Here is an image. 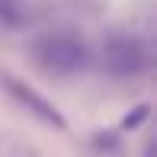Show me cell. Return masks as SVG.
Segmentation results:
<instances>
[{"instance_id": "cell-1", "label": "cell", "mask_w": 157, "mask_h": 157, "mask_svg": "<svg viewBox=\"0 0 157 157\" xmlns=\"http://www.w3.org/2000/svg\"><path fill=\"white\" fill-rule=\"evenodd\" d=\"M32 58L48 74H77L90 64V48L74 32H45L32 42Z\"/></svg>"}, {"instance_id": "cell-2", "label": "cell", "mask_w": 157, "mask_h": 157, "mask_svg": "<svg viewBox=\"0 0 157 157\" xmlns=\"http://www.w3.org/2000/svg\"><path fill=\"white\" fill-rule=\"evenodd\" d=\"M99 64H103L106 74L112 77H138L147 71L151 64V52L141 39L135 35H112L103 42V52H99Z\"/></svg>"}, {"instance_id": "cell-3", "label": "cell", "mask_w": 157, "mask_h": 157, "mask_svg": "<svg viewBox=\"0 0 157 157\" xmlns=\"http://www.w3.org/2000/svg\"><path fill=\"white\" fill-rule=\"evenodd\" d=\"M0 90H3L13 103H19L26 112H29V116H35L39 122L58 128V132H64V128H67V119L61 116V109H58L55 103H48L39 90H32L26 80H19V77H13V74H0Z\"/></svg>"}, {"instance_id": "cell-4", "label": "cell", "mask_w": 157, "mask_h": 157, "mask_svg": "<svg viewBox=\"0 0 157 157\" xmlns=\"http://www.w3.org/2000/svg\"><path fill=\"white\" fill-rule=\"evenodd\" d=\"M29 23H32V10L23 0H0V29L16 32V29H26Z\"/></svg>"}, {"instance_id": "cell-5", "label": "cell", "mask_w": 157, "mask_h": 157, "mask_svg": "<svg viewBox=\"0 0 157 157\" xmlns=\"http://www.w3.org/2000/svg\"><path fill=\"white\" fill-rule=\"evenodd\" d=\"M147 112H151V109H147L144 103H141V106H135L132 112H125V119H122V128H125V132H135V128H138V125L147 119Z\"/></svg>"}, {"instance_id": "cell-6", "label": "cell", "mask_w": 157, "mask_h": 157, "mask_svg": "<svg viewBox=\"0 0 157 157\" xmlns=\"http://www.w3.org/2000/svg\"><path fill=\"white\" fill-rule=\"evenodd\" d=\"M144 157H154V144H147V147H144Z\"/></svg>"}]
</instances>
